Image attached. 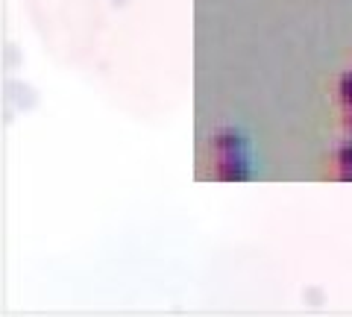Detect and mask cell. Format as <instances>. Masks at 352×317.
Wrapping results in <instances>:
<instances>
[{
	"label": "cell",
	"mask_w": 352,
	"mask_h": 317,
	"mask_svg": "<svg viewBox=\"0 0 352 317\" xmlns=\"http://www.w3.org/2000/svg\"><path fill=\"white\" fill-rule=\"evenodd\" d=\"M214 177L220 182H247L250 179V165L244 159V153H220Z\"/></svg>",
	"instance_id": "obj_1"
},
{
	"label": "cell",
	"mask_w": 352,
	"mask_h": 317,
	"mask_svg": "<svg viewBox=\"0 0 352 317\" xmlns=\"http://www.w3.org/2000/svg\"><path fill=\"white\" fill-rule=\"evenodd\" d=\"M212 147L217 153H244L247 141H244V135H238L235 129H220V133H214V138H212Z\"/></svg>",
	"instance_id": "obj_2"
},
{
	"label": "cell",
	"mask_w": 352,
	"mask_h": 317,
	"mask_svg": "<svg viewBox=\"0 0 352 317\" xmlns=\"http://www.w3.org/2000/svg\"><path fill=\"white\" fill-rule=\"evenodd\" d=\"M340 97H344L346 103H352V71L340 76Z\"/></svg>",
	"instance_id": "obj_3"
},
{
	"label": "cell",
	"mask_w": 352,
	"mask_h": 317,
	"mask_svg": "<svg viewBox=\"0 0 352 317\" xmlns=\"http://www.w3.org/2000/svg\"><path fill=\"white\" fill-rule=\"evenodd\" d=\"M338 162H340V168H352V141L338 150Z\"/></svg>",
	"instance_id": "obj_4"
},
{
	"label": "cell",
	"mask_w": 352,
	"mask_h": 317,
	"mask_svg": "<svg viewBox=\"0 0 352 317\" xmlns=\"http://www.w3.org/2000/svg\"><path fill=\"white\" fill-rule=\"evenodd\" d=\"M346 124H349V129H352V103H349V115H346Z\"/></svg>",
	"instance_id": "obj_5"
}]
</instances>
